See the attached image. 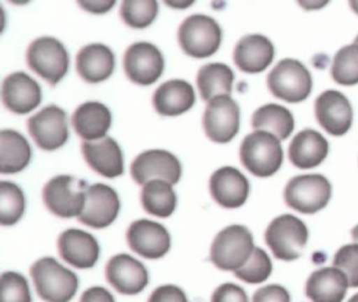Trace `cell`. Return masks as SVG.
Instances as JSON below:
<instances>
[{"instance_id": "cell-32", "label": "cell", "mask_w": 358, "mask_h": 302, "mask_svg": "<svg viewBox=\"0 0 358 302\" xmlns=\"http://www.w3.org/2000/svg\"><path fill=\"white\" fill-rule=\"evenodd\" d=\"M26 197L22 189L11 182H0V224L13 226L24 215Z\"/></svg>"}, {"instance_id": "cell-29", "label": "cell", "mask_w": 358, "mask_h": 302, "mask_svg": "<svg viewBox=\"0 0 358 302\" xmlns=\"http://www.w3.org/2000/svg\"><path fill=\"white\" fill-rule=\"evenodd\" d=\"M252 126L255 130L270 132L278 140H286L294 129V119L286 107L266 104L253 113Z\"/></svg>"}, {"instance_id": "cell-27", "label": "cell", "mask_w": 358, "mask_h": 302, "mask_svg": "<svg viewBox=\"0 0 358 302\" xmlns=\"http://www.w3.org/2000/svg\"><path fill=\"white\" fill-rule=\"evenodd\" d=\"M73 125L81 138L96 141L104 138L112 125L110 109L99 102L80 105L73 115Z\"/></svg>"}, {"instance_id": "cell-41", "label": "cell", "mask_w": 358, "mask_h": 302, "mask_svg": "<svg viewBox=\"0 0 358 302\" xmlns=\"http://www.w3.org/2000/svg\"><path fill=\"white\" fill-rule=\"evenodd\" d=\"M80 302H115V299L108 289L94 287L83 293Z\"/></svg>"}, {"instance_id": "cell-35", "label": "cell", "mask_w": 358, "mask_h": 302, "mask_svg": "<svg viewBox=\"0 0 358 302\" xmlns=\"http://www.w3.org/2000/svg\"><path fill=\"white\" fill-rule=\"evenodd\" d=\"M272 262L268 254L261 247H255L248 261L234 272L241 280L251 285L264 282L271 275Z\"/></svg>"}, {"instance_id": "cell-33", "label": "cell", "mask_w": 358, "mask_h": 302, "mask_svg": "<svg viewBox=\"0 0 358 302\" xmlns=\"http://www.w3.org/2000/svg\"><path fill=\"white\" fill-rule=\"evenodd\" d=\"M333 79L341 85L358 83V44L343 46L335 55L331 69Z\"/></svg>"}, {"instance_id": "cell-25", "label": "cell", "mask_w": 358, "mask_h": 302, "mask_svg": "<svg viewBox=\"0 0 358 302\" xmlns=\"http://www.w3.org/2000/svg\"><path fill=\"white\" fill-rule=\"evenodd\" d=\"M329 144L322 134L313 129L299 132L289 147V157L293 165L310 169L322 163L328 155Z\"/></svg>"}, {"instance_id": "cell-23", "label": "cell", "mask_w": 358, "mask_h": 302, "mask_svg": "<svg viewBox=\"0 0 358 302\" xmlns=\"http://www.w3.org/2000/svg\"><path fill=\"white\" fill-rule=\"evenodd\" d=\"M349 281L337 268H322L312 273L306 285V296L312 302H343Z\"/></svg>"}, {"instance_id": "cell-15", "label": "cell", "mask_w": 358, "mask_h": 302, "mask_svg": "<svg viewBox=\"0 0 358 302\" xmlns=\"http://www.w3.org/2000/svg\"><path fill=\"white\" fill-rule=\"evenodd\" d=\"M131 249L148 259H158L169 253L171 235L163 224L148 220L133 222L127 232Z\"/></svg>"}, {"instance_id": "cell-21", "label": "cell", "mask_w": 358, "mask_h": 302, "mask_svg": "<svg viewBox=\"0 0 358 302\" xmlns=\"http://www.w3.org/2000/svg\"><path fill=\"white\" fill-rule=\"evenodd\" d=\"M83 152L89 165L101 175L114 178L123 173L122 151L114 138L104 136L99 140L85 141Z\"/></svg>"}, {"instance_id": "cell-48", "label": "cell", "mask_w": 358, "mask_h": 302, "mask_svg": "<svg viewBox=\"0 0 358 302\" xmlns=\"http://www.w3.org/2000/svg\"><path fill=\"white\" fill-rule=\"evenodd\" d=\"M354 43L358 44V36H357V37H356V39H355V41H354Z\"/></svg>"}, {"instance_id": "cell-9", "label": "cell", "mask_w": 358, "mask_h": 302, "mask_svg": "<svg viewBox=\"0 0 358 302\" xmlns=\"http://www.w3.org/2000/svg\"><path fill=\"white\" fill-rule=\"evenodd\" d=\"M27 59L31 69L52 85H56L66 75L70 66L68 50L53 37H41L32 42Z\"/></svg>"}, {"instance_id": "cell-7", "label": "cell", "mask_w": 358, "mask_h": 302, "mask_svg": "<svg viewBox=\"0 0 358 302\" xmlns=\"http://www.w3.org/2000/svg\"><path fill=\"white\" fill-rule=\"evenodd\" d=\"M270 92L290 103L301 102L312 89V78L307 67L295 60L284 59L268 75Z\"/></svg>"}, {"instance_id": "cell-2", "label": "cell", "mask_w": 358, "mask_h": 302, "mask_svg": "<svg viewBox=\"0 0 358 302\" xmlns=\"http://www.w3.org/2000/svg\"><path fill=\"white\" fill-rule=\"evenodd\" d=\"M240 154L243 165L259 178L273 175L284 159L280 140L263 130H255L244 138Z\"/></svg>"}, {"instance_id": "cell-1", "label": "cell", "mask_w": 358, "mask_h": 302, "mask_svg": "<svg viewBox=\"0 0 358 302\" xmlns=\"http://www.w3.org/2000/svg\"><path fill=\"white\" fill-rule=\"evenodd\" d=\"M37 293L47 302H69L76 295L78 277L55 258L45 257L31 268Z\"/></svg>"}, {"instance_id": "cell-28", "label": "cell", "mask_w": 358, "mask_h": 302, "mask_svg": "<svg viewBox=\"0 0 358 302\" xmlns=\"http://www.w3.org/2000/svg\"><path fill=\"white\" fill-rule=\"evenodd\" d=\"M32 157L30 144L20 132L12 129L0 132V172L16 173L29 165Z\"/></svg>"}, {"instance_id": "cell-17", "label": "cell", "mask_w": 358, "mask_h": 302, "mask_svg": "<svg viewBox=\"0 0 358 302\" xmlns=\"http://www.w3.org/2000/svg\"><path fill=\"white\" fill-rule=\"evenodd\" d=\"M106 278L119 293L136 295L148 285V273L139 260L127 254H119L108 261Z\"/></svg>"}, {"instance_id": "cell-20", "label": "cell", "mask_w": 358, "mask_h": 302, "mask_svg": "<svg viewBox=\"0 0 358 302\" xmlns=\"http://www.w3.org/2000/svg\"><path fill=\"white\" fill-rule=\"evenodd\" d=\"M60 255L69 264L78 268L95 266L100 254V247L95 237L85 231L69 229L58 240Z\"/></svg>"}, {"instance_id": "cell-22", "label": "cell", "mask_w": 358, "mask_h": 302, "mask_svg": "<svg viewBox=\"0 0 358 302\" xmlns=\"http://www.w3.org/2000/svg\"><path fill=\"white\" fill-rule=\"evenodd\" d=\"M234 58L236 64L245 73H261L273 61L274 46L265 36L247 35L236 44Z\"/></svg>"}, {"instance_id": "cell-44", "label": "cell", "mask_w": 358, "mask_h": 302, "mask_svg": "<svg viewBox=\"0 0 358 302\" xmlns=\"http://www.w3.org/2000/svg\"><path fill=\"white\" fill-rule=\"evenodd\" d=\"M165 3L167 6H173V8H186L192 6L194 1H186V0L184 1V0H181V1H165Z\"/></svg>"}, {"instance_id": "cell-34", "label": "cell", "mask_w": 358, "mask_h": 302, "mask_svg": "<svg viewBox=\"0 0 358 302\" xmlns=\"http://www.w3.org/2000/svg\"><path fill=\"white\" fill-rule=\"evenodd\" d=\"M158 10V2L155 0H127L121 6V16L129 27L144 29L154 22Z\"/></svg>"}, {"instance_id": "cell-42", "label": "cell", "mask_w": 358, "mask_h": 302, "mask_svg": "<svg viewBox=\"0 0 358 302\" xmlns=\"http://www.w3.org/2000/svg\"><path fill=\"white\" fill-rule=\"evenodd\" d=\"M79 4L83 6L85 10L89 12L95 13V14H103L108 12L113 6H115L116 1L114 0H98V1H78Z\"/></svg>"}, {"instance_id": "cell-11", "label": "cell", "mask_w": 358, "mask_h": 302, "mask_svg": "<svg viewBox=\"0 0 358 302\" xmlns=\"http://www.w3.org/2000/svg\"><path fill=\"white\" fill-rule=\"evenodd\" d=\"M181 174L179 159L166 150L144 151L131 164V175L139 185H145L154 180L175 185L179 182Z\"/></svg>"}, {"instance_id": "cell-6", "label": "cell", "mask_w": 358, "mask_h": 302, "mask_svg": "<svg viewBox=\"0 0 358 302\" xmlns=\"http://www.w3.org/2000/svg\"><path fill=\"white\" fill-rule=\"evenodd\" d=\"M222 29L219 23L206 15L188 17L179 29V42L186 54L194 58H207L219 50Z\"/></svg>"}, {"instance_id": "cell-45", "label": "cell", "mask_w": 358, "mask_h": 302, "mask_svg": "<svg viewBox=\"0 0 358 302\" xmlns=\"http://www.w3.org/2000/svg\"><path fill=\"white\" fill-rule=\"evenodd\" d=\"M352 237L358 243V224L352 230Z\"/></svg>"}, {"instance_id": "cell-46", "label": "cell", "mask_w": 358, "mask_h": 302, "mask_svg": "<svg viewBox=\"0 0 358 302\" xmlns=\"http://www.w3.org/2000/svg\"><path fill=\"white\" fill-rule=\"evenodd\" d=\"M350 4H351L352 8L355 10L358 14V1L357 0H354V1H350Z\"/></svg>"}, {"instance_id": "cell-12", "label": "cell", "mask_w": 358, "mask_h": 302, "mask_svg": "<svg viewBox=\"0 0 358 302\" xmlns=\"http://www.w3.org/2000/svg\"><path fill=\"white\" fill-rule=\"evenodd\" d=\"M31 136L41 148L56 150L69 138L66 113L56 105H50L30 117L28 122Z\"/></svg>"}, {"instance_id": "cell-43", "label": "cell", "mask_w": 358, "mask_h": 302, "mask_svg": "<svg viewBox=\"0 0 358 302\" xmlns=\"http://www.w3.org/2000/svg\"><path fill=\"white\" fill-rule=\"evenodd\" d=\"M328 3V1H322V0H310V1H299V4L306 10H318V8H322V6H326Z\"/></svg>"}, {"instance_id": "cell-30", "label": "cell", "mask_w": 358, "mask_h": 302, "mask_svg": "<svg viewBox=\"0 0 358 302\" xmlns=\"http://www.w3.org/2000/svg\"><path fill=\"white\" fill-rule=\"evenodd\" d=\"M234 75L232 69L223 63H210L199 71L198 86L205 101L220 96H229Z\"/></svg>"}, {"instance_id": "cell-36", "label": "cell", "mask_w": 358, "mask_h": 302, "mask_svg": "<svg viewBox=\"0 0 358 302\" xmlns=\"http://www.w3.org/2000/svg\"><path fill=\"white\" fill-rule=\"evenodd\" d=\"M0 302H32L28 280L20 273H3L0 279Z\"/></svg>"}, {"instance_id": "cell-5", "label": "cell", "mask_w": 358, "mask_h": 302, "mask_svg": "<svg viewBox=\"0 0 358 302\" xmlns=\"http://www.w3.org/2000/svg\"><path fill=\"white\" fill-rule=\"evenodd\" d=\"M332 194L330 182L322 174H305L289 180L285 188L287 205L301 213L313 214L328 205Z\"/></svg>"}, {"instance_id": "cell-4", "label": "cell", "mask_w": 358, "mask_h": 302, "mask_svg": "<svg viewBox=\"0 0 358 302\" xmlns=\"http://www.w3.org/2000/svg\"><path fill=\"white\" fill-rule=\"evenodd\" d=\"M308 235L303 222L292 214H284L272 220L266 230L265 239L278 259L292 261L301 255Z\"/></svg>"}, {"instance_id": "cell-47", "label": "cell", "mask_w": 358, "mask_h": 302, "mask_svg": "<svg viewBox=\"0 0 358 302\" xmlns=\"http://www.w3.org/2000/svg\"><path fill=\"white\" fill-rule=\"evenodd\" d=\"M348 302H358V293L355 294Z\"/></svg>"}, {"instance_id": "cell-13", "label": "cell", "mask_w": 358, "mask_h": 302, "mask_svg": "<svg viewBox=\"0 0 358 302\" xmlns=\"http://www.w3.org/2000/svg\"><path fill=\"white\" fill-rule=\"evenodd\" d=\"M120 210V201L108 185L94 184L85 191V208L79 220L95 229L106 228L114 222Z\"/></svg>"}, {"instance_id": "cell-40", "label": "cell", "mask_w": 358, "mask_h": 302, "mask_svg": "<svg viewBox=\"0 0 358 302\" xmlns=\"http://www.w3.org/2000/svg\"><path fill=\"white\" fill-rule=\"evenodd\" d=\"M148 302H188L185 293L177 285H162L159 287Z\"/></svg>"}, {"instance_id": "cell-19", "label": "cell", "mask_w": 358, "mask_h": 302, "mask_svg": "<svg viewBox=\"0 0 358 302\" xmlns=\"http://www.w3.org/2000/svg\"><path fill=\"white\" fill-rule=\"evenodd\" d=\"M249 190L248 180L236 168H220L211 176V195L224 208L234 209L244 205Z\"/></svg>"}, {"instance_id": "cell-18", "label": "cell", "mask_w": 358, "mask_h": 302, "mask_svg": "<svg viewBox=\"0 0 358 302\" xmlns=\"http://www.w3.org/2000/svg\"><path fill=\"white\" fill-rule=\"evenodd\" d=\"M41 86L28 73L18 71L6 78L3 84V100L6 106L18 115H26L41 102Z\"/></svg>"}, {"instance_id": "cell-3", "label": "cell", "mask_w": 358, "mask_h": 302, "mask_svg": "<svg viewBox=\"0 0 358 302\" xmlns=\"http://www.w3.org/2000/svg\"><path fill=\"white\" fill-rule=\"evenodd\" d=\"M255 250L253 237L244 226L234 224L222 230L211 245V261L223 271L236 272L242 268Z\"/></svg>"}, {"instance_id": "cell-16", "label": "cell", "mask_w": 358, "mask_h": 302, "mask_svg": "<svg viewBox=\"0 0 358 302\" xmlns=\"http://www.w3.org/2000/svg\"><path fill=\"white\" fill-rule=\"evenodd\" d=\"M315 113L320 125L333 136H343L351 127L353 111L345 94L338 90L322 92L315 102Z\"/></svg>"}, {"instance_id": "cell-10", "label": "cell", "mask_w": 358, "mask_h": 302, "mask_svg": "<svg viewBox=\"0 0 358 302\" xmlns=\"http://www.w3.org/2000/svg\"><path fill=\"white\" fill-rule=\"evenodd\" d=\"M205 131L215 143H228L240 128V108L230 96H220L209 101L204 113Z\"/></svg>"}, {"instance_id": "cell-39", "label": "cell", "mask_w": 358, "mask_h": 302, "mask_svg": "<svg viewBox=\"0 0 358 302\" xmlns=\"http://www.w3.org/2000/svg\"><path fill=\"white\" fill-rule=\"evenodd\" d=\"M290 294L282 285H270L261 287L253 295L252 302H290Z\"/></svg>"}, {"instance_id": "cell-37", "label": "cell", "mask_w": 358, "mask_h": 302, "mask_svg": "<svg viewBox=\"0 0 358 302\" xmlns=\"http://www.w3.org/2000/svg\"><path fill=\"white\" fill-rule=\"evenodd\" d=\"M333 264L345 273L349 287H358V243L341 247L335 254Z\"/></svg>"}, {"instance_id": "cell-8", "label": "cell", "mask_w": 358, "mask_h": 302, "mask_svg": "<svg viewBox=\"0 0 358 302\" xmlns=\"http://www.w3.org/2000/svg\"><path fill=\"white\" fill-rule=\"evenodd\" d=\"M89 184L72 175H58L52 178L43 190L47 207L64 218L80 216L85 203V191Z\"/></svg>"}, {"instance_id": "cell-31", "label": "cell", "mask_w": 358, "mask_h": 302, "mask_svg": "<svg viewBox=\"0 0 358 302\" xmlns=\"http://www.w3.org/2000/svg\"><path fill=\"white\" fill-rule=\"evenodd\" d=\"M142 205L146 212L158 217H169L177 207V195L169 182L154 180L144 185Z\"/></svg>"}, {"instance_id": "cell-24", "label": "cell", "mask_w": 358, "mask_h": 302, "mask_svg": "<svg viewBox=\"0 0 358 302\" xmlns=\"http://www.w3.org/2000/svg\"><path fill=\"white\" fill-rule=\"evenodd\" d=\"M157 113L166 117H175L189 110L196 102V94L192 84L184 80H171L163 83L154 94Z\"/></svg>"}, {"instance_id": "cell-38", "label": "cell", "mask_w": 358, "mask_h": 302, "mask_svg": "<svg viewBox=\"0 0 358 302\" xmlns=\"http://www.w3.org/2000/svg\"><path fill=\"white\" fill-rule=\"evenodd\" d=\"M211 302H248V296L240 285L224 283L215 289Z\"/></svg>"}, {"instance_id": "cell-14", "label": "cell", "mask_w": 358, "mask_h": 302, "mask_svg": "<svg viewBox=\"0 0 358 302\" xmlns=\"http://www.w3.org/2000/svg\"><path fill=\"white\" fill-rule=\"evenodd\" d=\"M124 69L129 79L140 85H150L162 75L164 58L150 42H137L125 52Z\"/></svg>"}, {"instance_id": "cell-26", "label": "cell", "mask_w": 358, "mask_h": 302, "mask_svg": "<svg viewBox=\"0 0 358 302\" xmlns=\"http://www.w3.org/2000/svg\"><path fill=\"white\" fill-rule=\"evenodd\" d=\"M114 69V54L104 44H89L77 56V71L79 75L91 83H98L108 79Z\"/></svg>"}]
</instances>
